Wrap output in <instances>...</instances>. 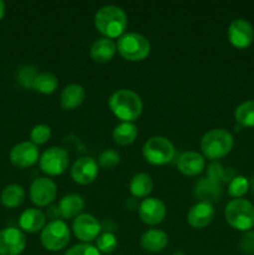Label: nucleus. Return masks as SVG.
Here are the masks:
<instances>
[{
	"mask_svg": "<svg viewBox=\"0 0 254 255\" xmlns=\"http://www.w3.org/2000/svg\"><path fill=\"white\" fill-rule=\"evenodd\" d=\"M194 192L202 202L212 203V202L219 201V198L222 197V192H223V186L209 177H203L196 183Z\"/></svg>",
	"mask_w": 254,
	"mask_h": 255,
	"instance_id": "17",
	"label": "nucleus"
},
{
	"mask_svg": "<svg viewBox=\"0 0 254 255\" xmlns=\"http://www.w3.org/2000/svg\"><path fill=\"white\" fill-rule=\"evenodd\" d=\"M117 247V239L115 234L106 232V233L101 234L97 237L96 248L100 253H112Z\"/></svg>",
	"mask_w": 254,
	"mask_h": 255,
	"instance_id": "30",
	"label": "nucleus"
},
{
	"mask_svg": "<svg viewBox=\"0 0 254 255\" xmlns=\"http://www.w3.org/2000/svg\"><path fill=\"white\" fill-rule=\"evenodd\" d=\"M50 136H51V128H50L47 125L44 124L36 125V126L31 129V132H30L31 142L36 144V146L37 144L45 143V142L50 138Z\"/></svg>",
	"mask_w": 254,
	"mask_h": 255,
	"instance_id": "32",
	"label": "nucleus"
},
{
	"mask_svg": "<svg viewBox=\"0 0 254 255\" xmlns=\"http://www.w3.org/2000/svg\"><path fill=\"white\" fill-rule=\"evenodd\" d=\"M242 248L247 253H254V236L253 233H247L242 239Z\"/></svg>",
	"mask_w": 254,
	"mask_h": 255,
	"instance_id": "36",
	"label": "nucleus"
},
{
	"mask_svg": "<svg viewBox=\"0 0 254 255\" xmlns=\"http://www.w3.org/2000/svg\"><path fill=\"white\" fill-rule=\"evenodd\" d=\"M39 164L44 173L49 176H57L64 173L69 166V154L66 149L61 147H50L41 154Z\"/></svg>",
	"mask_w": 254,
	"mask_h": 255,
	"instance_id": "8",
	"label": "nucleus"
},
{
	"mask_svg": "<svg viewBox=\"0 0 254 255\" xmlns=\"http://www.w3.org/2000/svg\"><path fill=\"white\" fill-rule=\"evenodd\" d=\"M142 153L147 162L161 166V164L169 163L174 158L176 149H174L173 143L168 138L162 136H154L144 142L143 147H142Z\"/></svg>",
	"mask_w": 254,
	"mask_h": 255,
	"instance_id": "6",
	"label": "nucleus"
},
{
	"mask_svg": "<svg viewBox=\"0 0 254 255\" xmlns=\"http://www.w3.org/2000/svg\"><path fill=\"white\" fill-rule=\"evenodd\" d=\"M109 106L115 116L122 120V122H132L139 117L143 105L141 97L136 92L121 89L110 96Z\"/></svg>",
	"mask_w": 254,
	"mask_h": 255,
	"instance_id": "2",
	"label": "nucleus"
},
{
	"mask_svg": "<svg viewBox=\"0 0 254 255\" xmlns=\"http://www.w3.org/2000/svg\"><path fill=\"white\" fill-rule=\"evenodd\" d=\"M153 188V182L149 174L139 172L136 173L129 181V191L137 198H143L151 193Z\"/></svg>",
	"mask_w": 254,
	"mask_h": 255,
	"instance_id": "24",
	"label": "nucleus"
},
{
	"mask_svg": "<svg viewBox=\"0 0 254 255\" xmlns=\"http://www.w3.org/2000/svg\"><path fill=\"white\" fill-rule=\"evenodd\" d=\"M204 166H206L204 157L194 151L184 152L178 157V161H177L178 169L187 176H197L203 171Z\"/></svg>",
	"mask_w": 254,
	"mask_h": 255,
	"instance_id": "18",
	"label": "nucleus"
},
{
	"mask_svg": "<svg viewBox=\"0 0 254 255\" xmlns=\"http://www.w3.org/2000/svg\"><path fill=\"white\" fill-rule=\"evenodd\" d=\"M59 81H57V77L55 76L51 72H41V74H37V76L35 77L34 82H32V89L37 92H41V94L49 95L56 90Z\"/></svg>",
	"mask_w": 254,
	"mask_h": 255,
	"instance_id": "27",
	"label": "nucleus"
},
{
	"mask_svg": "<svg viewBox=\"0 0 254 255\" xmlns=\"http://www.w3.org/2000/svg\"><path fill=\"white\" fill-rule=\"evenodd\" d=\"M25 199V191L20 184H9L2 189L0 202L6 208H16Z\"/></svg>",
	"mask_w": 254,
	"mask_h": 255,
	"instance_id": "25",
	"label": "nucleus"
},
{
	"mask_svg": "<svg viewBox=\"0 0 254 255\" xmlns=\"http://www.w3.org/2000/svg\"><path fill=\"white\" fill-rule=\"evenodd\" d=\"M228 40L237 49H246L251 46L254 40V29L246 19H237L228 27Z\"/></svg>",
	"mask_w": 254,
	"mask_h": 255,
	"instance_id": "11",
	"label": "nucleus"
},
{
	"mask_svg": "<svg viewBox=\"0 0 254 255\" xmlns=\"http://www.w3.org/2000/svg\"><path fill=\"white\" fill-rule=\"evenodd\" d=\"M36 76V69L34 66H30V65L22 66L17 70V81L21 86L26 87V89H32V82Z\"/></svg>",
	"mask_w": 254,
	"mask_h": 255,
	"instance_id": "31",
	"label": "nucleus"
},
{
	"mask_svg": "<svg viewBox=\"0 0 254 255\" xmlns=\"http://www.w3.org/2000/svg\"><path fill=\"white\" fill-rule=\"evenodd\" d=\"M40 241L45 249L50 252H59L64 249L70 242V229L61 219H55L42 228Z\"/></svg>",
	"mask_w": 254,
	"mask_h": 255,
	"instance_id": "7",
	"label": "nucleus"
},
{
	"mask_svg": "<svg viewBox=\"0 0 254 255\" xmlns=\"http://www.w3.org/2000/svg\"><path fill=\"white\" fill-rule=\"evenodd\" d=\"M85 202L80 194H67L60 201L59 212L62 218H74L80 216L81 211L84 209Z\"/></svg>",
	"mask_w": 254,
	"mask_h": 255,
	"instance_id": "23",
	"label": "nucleus"
},
{
	"mask_svg": "<svg viewBox=\"0 0 254 255\" xmlns=\"http://www.w3.org/2000/svg\"><path fill=\"white\" fill-rule=\"evenodd\" d=\"M224 217L232 228L247 232L254 227V206L244 198L232 199L224 209Z\"/></svg>",
	"mask_w": 254,
	"mask_h": 255,
	"instance_id": "4",
	"label": "nucleus"
},
{
	"mask_svg": "<svg viewBox=\"0 0 254 255\" xmlns=\"http://www.w3.org/2000/svg\"><path fill=\"white\" fill-rule=\"evenodd\" d=\"M64 255H101L96 247L87 243L76 244L72 248H70Z\"/></svg>",
	"mask_w": 254,
	"mask_h": 255,
	"instance_id": "34",
	"label": "nucleus"
},
{
	"mask_svg": "<svg viewBox=\"0 0 254 255\" xmlns=\"http://www.w3.org/2000/svg\"><path fill=\"white\" fill-rule=\"evenodd\" d=\"M99 174L97 163L91 157H80L74 162L71 167V177L80 184H89Z\"/></svg>",
	"mask_w": 254,
	"mask_h": 255,
	"instance_id": "14",
	"label": "nucleus"
},
{
	"mask_svg": "<svg viewBox=\"0 0 254 255\" xmlns=\"http://www.w3.org/2000/svg\"><path fill=\"white\" fill-rule=\"evenodd\" d=\"M72 231L77 237V239L82 242H91L97 238L101 226L99 221L91 214H80L74 219L72 223Z\"/></svg>",
	"mask_w": 254,
	"mask_h": 255,
	"instance_id": "13",
	"label": "nucleus"
},
{
	"mask_svg": "<svg viewBox=\"0 0 254 255\" xmlns=\"http://www.w3.org/2000/svg\"><path fill=\"white\" fill-rule=\"evenodd\" d=\"M26 247V238L20 229L7 227L0 231V255H19Z\"/></svg>",
	"mask_w": 254,
	"mask_h": 255,
	"instance_id": "10",
	"label": "nucleus"
},
{
	"mask_svg": "<svg viewBox=\"0 0 254 255\" xmlns=\"http://www.w3.org/2000/svg\"><path fill=\"white\" fill-rule=\"evenodd\" d=\"M142 248L148 252H161L168 244V236L159 229H148L141 236Z\"/></svg>",
	"mask_w": 254,
	"mask_h": 255,
	"instance_id": "21",
	"label": "nucleus"
},
{
	"mask_svg": "<svg viewBox=\"0 0 254 255\" xmlns=\"http://www.w3.org/2000/svg\"><path fill=\"white\" fill-rule=\"evenodd\" d=\"M96 29L109 39L124 35L127 26V15L117 5H105L100 7L94 17Z\"/></svg>",
	"mask_w": 254,
	"mask_h": 255,
	"instance_id": "1",
	"label": "nucleus"
},
{
	"mask_svg": "<svg viewBox=\"0 0 254 255\" xmlns=\"http://www.w3.org/2000/svg\"><path fill=\"white\" fill-rule=\"evenodd\" d=\"M253 236H254V232H253Z\"/></svg>",
	"mask_w": 254,
	"mask_h": 255,
	"instance_id": "38",
	"label": "nucleus"
},
{
	"mask_svg": "<svg viewBox=\"0 0 254 255\" xmlns=\"http://www.w3.org/2000/svg\"><path fill=\"white\" fill-rule=\"evenodd\" d=\"M117 51L116 42L109 37H101L91 45L90 55L96 62H107Z\"/></svg>",
	"mask_w": 254,
	"mask_h": 255,
	"instance_id": "20",
	"label": "nucleus"
},
{
	"mask_svg": "<svg viewBox=\"0 0 254 255\" xmlns=\"http://www.w3.org/2000/svg\"><path fill=\"white\" fill-rule=\"evenodd\" d=\"M117 51L129 61H139L148 56L151 45L146 36L138 32H126L117 40Z\"/></svg>",
	"mask_w": 254,
	"mask_h": 255,
	"instance_id": "5",
	"label": "nucleus"
},
{
	"mask_svg": "<svg viewBox=\"0 0 254 255\" xmlns=\"http://www.w3.org/2000/svg\"><path fill=\"white\" fill-rule=\"evenodd\" d=\"M4 15H5V4L0 0V20L4 17Z\"/></svg>",
	"mask_w": 254,
	"mask_h": 255,
	"instance_id": "37",
	"label": "nucleus"
},
{
	"mask_svg": "<svg viewBox=\"0 0 254 255\" xmlns=\"http://www.w3.org/2000/svg\"><path fill=\"white\" fill-rule=\"evenodd\" d=\"M234 119L242 127H254V100L243 102L234 111Z\"/></svg>",
	"mask_w": 254,
	"mask_h": 255,
	"instance_id": "28",
	"label": "nucleus"
},
{
	"mask_svg": "<svg viewBox=\"0 0 254 255\" xmlns=\"http://www.w3.org/2000/svg\"><path fill=\"white\" fill-rule=\"evenodd\" d=\"M85 99V90L79 84H70L62 90L60 96V104L64 109L72 110L82 104Z\"/></svg>",
	"mask_w": 254,
	"mask_h": 255,
	"instance_id": "22",
	"label": "nucleus"
},
{
	"mask_svg": "<svg viewBox=\"0 0 254 255\" xmlns=\"http://www.w3.org/2000/svg\"><path fill=\"white\" fill-rule=\"evenodd\" d=\"M209 178L214 179V181L219 182V183L223 184V182H226L228 179V174L226 173L224 168L222 167V164H219L218 162H214L208 166V176Z\"/></svg>",
	"mask_w": 254,
	"mask_h": 255,
	"instance_id": "35",
	"label": "nucleus"
},
{
	"mask_svg": "<svg viewBox=\"0 0 254 255\" xmlns=\"http://www.w3.org/2000/svg\"><path fill=\"white\" fill-rule=\"evenodd\" d=\"M214 214H216V211H214L213 204L201 201L189 209L187 214V222L193 228L201 229L213 221Z\"/></svg>",
	"mask_w": 254,
	"mask_h": 255,
	"instance_id": "16",
	"label": "nucleus"
},
{
	"mask_svg": "<svg viewBox=\"0 0 254 255\" xmlns=\"http://www.w3.org/2000/svg\"><path fill=\"white\" fill-rule=\"evenodd\" d=\"M57 194V186L47 177H39L30 186V199L39 207H45L51 203Z\"/></svg>",
	"mask_w": 254,
	"mask_h": 255,
	"instance_id": "9",
	"label": "nucleus"
},
{
	"mask_svg": "<svg viewBox=\"0 0 254 255\" xmlns=\"http://www.w3.org/2000/svg\"><path fill=\"white\" fill-rule=\"evenodd\" d=\"M120 153L115 149H105L104 152H101L99 156V163L100 166L104 167V168H114L117 164L120 163Z\"/></svg>",
	"mask_w": 254,
	"mask_h": 255,
	"instance_id": "33",
	"label": "nucleus"
},
{
	"mask_svg": "<svg viewBox=\"0 0 254 255\" xmlns=\"http://www.w3.org/2000/svg\"><path fill=\"white\" fill-rule=\"evenodd\" d=\"M9 159L17 168H27L39 159V149L32 142L24 141L15 144L9 153Z\"/></svg>",
	"mask_w": 254,
	"mask_h": 255,
	"instance_id": "12",
	"label": "nucleus"
},
{
	"mask_svg": "<svg viewBox=\"0 0 254 255\" xmlns=\"http://www.w3.org/2000/svg\"><path fill=\"white\" fill-rule=\"evenodd\" d=\"M166 206L158 198L143 199L138 207V214L141 219L144 223L151 224V226L161 223L166 217Z\"/></svg>",
	"mask_w": 254,
	"mask_h": 255,
	"instance_id": "15",
	"label": "nucleus"
},
{
	"mask_svg": "<svg viewBox=\"0 0 254 255\" xmlns=\"http://www.w3.org/2000/svg\"><path fill=\"white\" fill-rule=\"evenodd\" d=\"M249 181L243 176H236L228 184V193L234 198H242L248 192Z\"/></svg>",
	"mask_w": 254,
	"mask_h": 255,
	"instance_id": "29",
	"label": "nucleus"
},
{
	"mask_svg": "<svg viewBox=\"0 0 254 255\" xmlns=\"http://www.w3.org/2000/svg\"><path fill=\"white\" fill-rule=\"evenodd\" d=\"M45 217L44 212L37 208H27L26 211L20 214L19 226L22 231L29 232V233H35L45 227Z\"/></svg>",
	"mask_w": 254,
	"mask_h": 255,
	"instance_id": "19",
	"label": "nucleus"
},
{
	"mask_svg": "<svg viewBox=\"0 0 254 255\" xmlns=\"http://www.w3.org/2000/svg\"><path fill=\"white\" fill-rule=\"evenodd\" d=\"M233 136L224 128H214L203 134L201 148L204 156L209 159H218L227 156L233 148Z\"/></svg>",
	"mask_w": 254,
	"mask_h": 255,
	"instance_id": "3",
	"label": "nucleus"
},
{
	"mask_svg": "<svg viewBox=\"0 0 254 255\" xmlns=\"http://www.w3.org/2000/svg\"><path fill=\"white\" fill-rule=\"evenodd\" d=\"M137 129L136 125L132 122H121V124L116 125L112 132L115 142L120 146H127V144L132 143L137 137Z\"/></svg>",
	"mask_w": 254,
	"mask_h": 255,
	"instance_id": "26",
	"label": "nucleus"
}]
</instances>
